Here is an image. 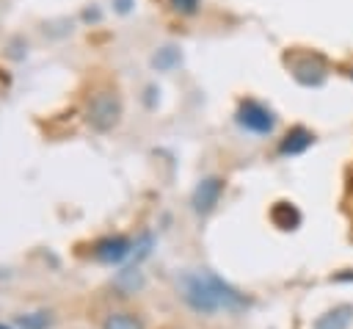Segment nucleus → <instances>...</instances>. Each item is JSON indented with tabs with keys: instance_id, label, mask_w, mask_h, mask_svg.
Listing matches in <instances>:
<instances>
[{
	"instance_id": "nucleus-1",
	"label": "nucleus",
	"mask_w": 353,
	"mask_h": 329,
	"mask_svg": "<svg viewBox=\"0 0 353 329\" xmlns=\"http://www.w3.org/2000/svg\"><path fill=\"white\" fill-rule=\"evenodd\" d=\"M176 285H179L182 301H185L193 312L212 315V312L221 310L218 296H215V290H212V285H210V279H207V271H188V274H182V276L176 279Z\"/></svg>"
},
{
	"instance_id": "nucleus-2",
	"label": "nucleus",
	"mask_w": 353,
	"mask_h": 329,
	"mask_svg": "<svg viewBox=\"0 0 353 329\" xmlns=\"http://www.w3.org/2000/svg\"><path fill=\"white\" fill-rule=\"evenodd\" d=\"M85 119L94 130L105 133V130H113L121 119V100L116 91L105 88V91H97L91 100H88V108H85Z\"/></svg>"
},
{
	"instance_id": "nucleus-3",
	"label": "nucleus",
	"mask_w": 353,
	"mask_h": 329,
	"mask_svg": "<svg viewBox=\"0 0 353 329\" xmlns=\"http://www.w3.org/2000/svg\"><path fill=\"white\" fill-rule=\"evenodd\" d=\"M234 122L240 130L254 135H270L276 130V113L259 100H240L234 111Z\"/></svg>"
},
{
	"instance_id": "nucleus-4",
	"label": "nucleus",
	"mask_w": 353,
	"mask_h": 329,
	"mask_svg": "<svg viewBox=\"0 0 353 329\" xmlns=\"http://www.w3.org/2000/svg\"><path fill=\"white\" fill-rule=\"evenodd\" d=\"M223 188H226L223 177H215V174L201 177L199 185H196L193 194H190V207H193V213H199V216L212 213L215 205H218L221 196H223Z\"/></svg>"
},
{
	"instance_id": "nucleus-5",
	"label": "nucleus",
	"mask_w": 353,
	"mask_h": 329,
	"mask_svg": "<svg viewBox=\"0 0 353 329\" xmlns=\"http://www.w3.org/2000/svg\"><path fill=\"white\" fill-rule=\"evenodd\" d=\"M91 254H94L97 263L116 265V263H121V260H127L132 254V241L124 238V235H108V238H102V241L94 243Z\"/></svg>"
},
{
	"instance_id": "nucleus-6",
	"label": "nucleus",
	"mask_w": 353,
	"mask_h": 329,
	"mask_svg": "<svg viewBox=\"0 0 353 329\" xmlns=\"http://www.w3.org/2000/svg\"><path fill=\"white\" fill-rule=\"evenodd\" d=\"M325 64H323V58L320 55H303V58H298V61H292V77L301 83V86H306V88H317V86H323L325 83Z\"/></svg>"
},
{
	"instance_id": "nucleus-7",
	"label": "nucleus",
	"mask_w": 353,
	"mask_h": 329,
	"mask_svg": "<svg viewBox=\"0 0 353 329\" xmlns=\"http://www.w3.org/2000/svg\"><path fill=\"white\" fill-rule=\"evenodd\" d=\"M314 144V133L306 127H292L281 141H279V155L292 158V155H303L309 147Z\"/></svg>"
},
{
	"instance_id": "nucleus-8",
	"label": "nucleus",
	"mask_w": 353,
	"mask_h": 329,
	"mask_svg": "<svg viewBox=\"0 0 353 329\" xmlns=\"http://www.w3.org/2000/svg\"><path fill=\"white\" fill-rule=\"evenodd\" d=\"M353 323V304H336L314 318L312 329H350Z\"/></svg>"
},
{
	"instance_id": "nucleus-9",
	"label": "nucleus",
	"mask_w": 353,
	"mask_h": 329,
	"mask_svg": "<svg viewBox=\"0 0 353 329\" xmlns=\"http://www.w3.org/2000/svg\"><path fill=\"white\" fill-rule=\"evenodd\" d=\"M301 210L292 205V202H276L270 207V221L279 227V229H298L301 227Z\"/></svg>"
},
{
	"instance_id": "nucleus-10",
	"label": "nucleus",
	"mask_w": 353,
	"mask_h": 329,
	"mask_svg": "<svg viewBox=\"0 0 353 329\" xmlns=\"http://www.w3.org/2000/svg\"><path fill=\"white\" fill-rule=\"evenodd\" d=\"M113 285H116V288L121 290V296L138 293V290L143 288V271H141L138 265H127V268H121V271L116 274Z\"/></svg>"
},
{
	"instance_id": "nucleus-11",
	"label": "nucleus",
	"mask_w": 353,
	"mask_h": 329,
	"mask_svg": "<svg viewBox=\"0 0 353 329\" xmlns=\"http://www.w3.org/2000/svg\"><path fill=\"white\" fill-rule=\"evenodd\" d=\"M179 64H182V53H179L176 44H163V47L152 55V66H154L157 72H171V69L179 66Z\"/></svg>"
},
{
	"instance_id": "nucleus-12",
	"label": "nucleus",
	"mask_w": 353,
	"mask_h": 329,
	"mask_svg": "<svg viewBox=\"0 0 353 329\" xmlns=\"http://www.w3.org/2000/svg\"><path fill=\"white\" fill-rule=\"evenodd\" d=\"M102 329H143V321L135 312H110L102 321Z\"/></svg>"
},
{
	"instance_id": "nucleus-13",
	"label": "nucleus",
	"mask_w": 353,
	"mask_h": 329,
	"mask_svg": "<svg viewBox=\"0 0 353 329\" xmlns=\"http://www.w3.org/2000/svg\"><path fill=\"white\" fill-rule=\"evenodd\" d=\"M17 326L19 329H50L52 326V315L47 310L22 312V315H17Z\"/></svg>"
},
{
	"instance_id": "nucleus-14",
	"label": "nucleus",
	"mask_w": 353,
	"mask_h": 329,
	"mask_svg": "<svg viewBox=\"0 0 353 329\" xmlns=\"http://www.w3.org/2000/svg\"><path fill=\"white\" fill-rule=\"evenodd\" d=\"M152 246H154V235H152V232H143V235L132 243V254H130V257H132V265H138L143 257H149V254H152Z\"/></svg>"
},
{
	"instance_id": "nucleus-15",
	"label": "nucleus",
	"mask_w": 353,
	"mask_h": 329,
	"mask_svg": "<svg viewBox=\"0 0 353 329\" xmlns=\"http://www.w3.org/2000/svg\"><path fill=\"white\" fill-rule=\"evenodd\" d=\"M171 3V8L176 11V14H182V17H193L199 8H201V0H168Z\"/></svg>"
},
{
	"instance_id": "nucleus-16",
	"label": "nucleus",
	"mask_w": 353,
	"mask_h": 329,
	"mask_svg": "<svg viewBox=\"0 0 353 329\" xmlns=\"http://www.w3.org/2000/svg\"><path fill=\"white\" fill-rule=\"evenodd\" d=\"M132 6H135V0H113V8H116L119 14H130Z\"/></svg>"
},
{
	"instance_id": "nucleus-17",
	"label": "nucleus",
	"mask_w": 353,
	"mask_h": 329,
	"mask_svg": "<svg viewBox=\"0 0 353 329\" xmlns=\"http://www.w3.org/2000/svg\"><path fill=\"white\" fill-rule=\"evenodd\" d=\"M0 329H11V326H6V323H0Z\"/></svg>"
},
{
	"instance_id": "nucleus-18",
	"label": "nucleus",
	"mask_w": 353,
	"mask_h": 329,
	"mask_svg": "<svg viewBox=\"0 0 353 329\" xmlns=\"http://www.w3.org/2000/svg\"><path fill=\"white\" fill-rule=\"evenodd\" d=\"M350 77H353V69H350Z\"/></svg>"
}]
</instances>
